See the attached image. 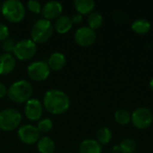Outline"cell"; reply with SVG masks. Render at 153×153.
<instances>
[{"mask_svg": "<svg viewBox=\"0 0 153 153\" xmlns=\"http://www.w3.org/2000/svg\"><path fill=\"white\" fill-rule=\"evenodd\" d=\"M43 107L52 115H61L68 110L70 99L63 91L56 89L49 90L44 95Z\"/></svg>", "mask_w": 153, "mask_h": 153, "instance_id": "6da1fadb", "label": "cell"}, {"mask_svg": "<svg viewBox=\"0 0 153 153\" xmlns=\"http://www.w3.org/2000/svg\"><path fill=\"white\" fill-rule=\"evenodd\" d=\"M32 95V86L26 80H19L11 84L7 90V96L14 103H26Z\"/></svg>", "mask_w": 153, "mask_h": 153, "instance_id": "7a4b0ae2", "label": "cell"}, {"mask_svg": "<svg viewBox=\"0 0 153 153\" xmlns=\"http://www.w3.org/2000/svg\"><path fill=\"white\" fill-rule=\"evenodd\" d=\"M1 13L8 22L18 23L25 16V7L19 0H6L2 4Z\"/></svg>", "mask_w": 153, "mask_h": 153, "instance_id": "3957f363", "label": "cell"}, {"mask_svg": "<svg viewBox=\"0 0 153 153\" xmlns=\"http://www.w3.org/2000/svg\"><path fill=\"white\" fill-rule=\"evenodd\" d=\"M53 31L54 26L50 21L46 19H39L33 24L31 28V40L35 43H45L51 38Z\"/></svg>", "mask_w": 153, "mask_h": 153, "instance_id": "277c9868", "label": "cell"}, {"mask_svg": "<svg viewBox=\"0 0 153 153\" xmlns=\"http://www.w3.org/2000/svg\"><path fill=\"white\" fill-rule=\"evenodd\" d=\"M22 119V114L17 109L5 108L0 111V129L4 132H12L19 127Z\"/></svg>", "mask_w": 153, "mask_h": 153, "instance_id": "5b68a950", "label": "cell"}, {"mask_svg": "<svg viewBox=\"0 0 153 153\" xmlns=\"http://www.w3.org/2000/svg\"><path fill=\"white\" fill-rule=\"evenodd\" d=\"M153 122V114L152 110L145 107L137 108L131 114V123L139 129L144 130L151 126Z\"/></svg>", "mask_w": 153, "mask_h": 153, "instance_id": "8992f818", "label": "cell"}, {"mask_svg": "<svg viewBox=\"0 0 153 153\" xmlns=\"http://www.w3.org/2000/svg\"><path fill=\"white\" fill-rule=\"evenodd\" d=\"M37 53V45L31 39H22L16 42L13 54L14 56L22 61H27L34 57Z\"/></svg>", "mask_w": 153, "mask_h": 153, "instance_id": "52a82bcc", "label": "cell"}, {"mask_svg": "<svg viewBox=\"0 0 153 153\" xmlns=\"http://www.w3.org/2000/svg\"><path fill=\"white\" fill-rule=\"evenodd\" d=\"M27 74L31 80L35 82H43L49 76L50 69L48 63L43 61H36L28 66Z\"/></svg>", "mask_w": 153, "mask_h": 153, "instance_id": "ba28073f", "label": "cell"}, {"mask_svg": "<svg viewBox=\"0 0 153 153\" xmlns=\"http://www.w3.org/2000/svg\"><path fill=\"white\" fill-rule=\"evenodd\" d=\"M20 141L28 145L34 144L40 139V132L32 125H24L19 127L17 132Z\"/></svg>", "mask_w": 153, "mask_h": 153, "instance_id": "9c48e42d", "label": "cell"}, {"mask_svg": "<svg viewBox=\"0 0 153 153\" xmlns=\"http://www.w3.org/2000/svg\"><path fill=\"white\" fill-rule=\"evenodd\" d=\"M96 39V31L91 30L88 26L79 28L74 34V40L81 47H90L94 44Z\"/></svg>", "mask_w": 153, "mask_h": 153, "instance_id": "30bf717a", "label": "cell"}, {"mask_svg": "<svg viewBox=\"0 0 153 153\" xmlns=\"http://www.w3.org/2000/svg\"><path fill=\"white\" fill-rule=\"evenodd\" d=\"M24 114L30 121H38L43 114V104L38 99H30L24 108Z\"/></svg>", "mask_w": 153, "mask_h": 153, "instance_id": "8fae6325", "label": "cell"}, {"mask_svg": "<svg viewBox=\"0 0 153 153\" xmlns=\"http://www.w3.org/2000/svg\"><path fill=\"white\" fill-rule=\"evenodd\" d=\"M63 13V5L61 3L57 1H49L47 2L43 7L41 13L44 16V19L46 20H56L58 17L61 16V13Z\"/></svg>", "mask_w": 153, "mask_h": 153, "instance_id": "7c38bea8", "label": "cell"}, {"mask_svg": "<svg viewBox=\"0 0 153 153\" xmlns=\"http://www.w3.org/2000/svg\"><path fill=\"white\" fill-rule=\"evenodd\" d=\"M16 66V61L11 54L0 55V75H7L11 74Z\"/></svg>", "mask_w": 153, "mask_h": 153, "instance_id": "4fadbf2b", "label": "cell"}, {"mask_svg": "<svg viewBox=\"0 0 153 153\" xmlns=\"http://www.w3.org/2000/svg\"><path fill=\"white\" fill-rule=\"evenodd\" d=\"M66 64V58L65 56L62 53L56 52L53 53L48 61V65L50 70L52 71H60L62 70Z\"/></svg>", "mask_w": 153, "mask_h": 153, "instance_id": "5bb4252c", "label": "cell"}, {"mask_svg": "<svg viewBox=\"0 0 153 153\" xmlns=\"http://www.w3.org/2000/svg\"><path fill=\"white\" fill-rule=\"evenodd\" d=\"M79 152L80 153H101L102 146L97 140L86 139L81 143Z\"/></svg>", "mask_w": 153, "mask_h": 153, "instance_id": "9a60e30c", "label": "cell"}, {"mask_svg": "<svg viewBox=\"0 0 153 153\" xmlns=\"http://www.w3.org/2000/svg\"><path fill=\"white\" fill-rule=\"evenodd\" d=\"M73 27V22L71 17L67 15H61L58 17L54 24V30L59 34L67 33Z\"/></svg>", "mask_w": 153, "mask_h": 153, "instance_id": "2e32d148", "label": "cell"}, {"mask_svg": "<svg viewBox=\"0 0 153 153\" xmlns=\"http://www.w3.org/2000/svg\"><path fill=\"white\" fill-rule=\"evenodd\" d=\"M74 5L77 13L82 15L90 14L93 12L95 7V2L92 0H75L74 2Z\"/></svg>", "mask_w": 153, "mask_h": 153, "instance_id": "e0dca14e", "label": "cell"}, {"mask_svg": "<svg viewBox=\"0 0 153 153\" xmlns=\"http://www.w3.org/2000/svg\"><path fill=\"white\" fill-rule=\"evenodd\" d=\"M37 149L39 153H54L56 145L50 137L43 136L37 143Z\"/></svg>", "mask_w": 153, "mask_h": 153, "instance_id": "ac0fdd59", "label": "cell"}, {"mask_svg": "<svg viewBox=\"0 0 153 153\" xmlns=\"http://www.w3.org/2000/svg\"><path fill=\"white\" fill-rule=\"evenodd\" d=\"M151 27H152L151 22L144 18H139V19L134 20L131 25L132 30L135 33L140 34V35L148 33L151 30Z\"/></svg>", "mask_w": 153, "mask_h": 153, "instance_id": "d6986e66", "label": "cell"}, {"mask_svg": "<svg viewBox=\"0 0 153 153\" xmlns=\"http://www.w3.org/2000/svg\"><path fill=\"white\" fill-rule=\"evenodd\" d=\"M112 137H113V134L111 130L107 126L100 127L97 132V141L101 145L108 144L111 142Z\"/></svg>", "mask_w": 153, "mask_h": 153, "instance_id": "ffe728a7", "label": "cell"}, {"mask_svg": "<svg viewBox=\"0 0 153 153\" xmlns=\"http://www.w3.org/2000/svg\"><path fill=\"white\" fill-rule=\"evenodd\" d=\"M88 27L93 30L100 29L103 24V16L98 12H92L88 16Z\"/></svg>", "mask_w": 153, "mask_h": 153, "instance_id": "44dd1931", "label": "cell"}, {"mask_svg": "<svg viewBox=\"0 0 153 153\" xmlns=\"http://www.w3.org/2000/svg\"><path fill=\"white\" fill-rule=\"evenodd\" d=\"M115 120L118 125L126 126L131 123V113L126 109H118L115 113Z\"/></svg>", "mask_w": 153, "mask_h": 153, "instance_id": "7402d4cb", "label": "cell"}, {"mask_svg": "<svg viewBox=\"0 0 153 153\" xmlns=\"http://www.w3.org/2000/svg\"><path fill=\"white\" fill-rule=\"evenodd\" d=\"M119 147L122 153H134L136 151L137 145L134 139L125 138L119 143Z\"/></svg>", "mask_w": 153, "mask_h": 153, "instance_id": "603a6c76", "label": "cell"}, {"mask_svg": "<svg viewBox=\"0 0 153 153\" xmlns=\"http://www.w3.org/2000/svg\"><path fill=\"white\" fill-rule=\"evenodd\" d=\"M37 128L39 129V131L43 134H47L48 132H50L53 128V122L51 119L49 118H43L41 120L39 121Z\"/></svg>", "mask_w": 153, "mask_h": 153, "instance_id": "cb8c5ba5", "label": "cell"}, {"mask_svg": "<svg viewBox=\"0 0 153 153\" xmlns=\"http://www.w3.org/2000/svg\"><path fill=\"white\" fill-rule=\"evenodd\" d=\"M16 42L13 38H7L4 41L2 42V48L6 54H11L13 53L14 48H15Z\"/></svg>", "mask_w": 153, "mask_h": 153, "instance_id": "d4e9b609", "label": "cell"}, {"mask_svg": "<svg viewBox=\"0 0 153 153\" xmlns=\"http://www.w3.org/2000/svg\"><path fill=\"white\" fill-rule=\"evenodd\" d=\"M27 8L33 13H40L42 11L41 4L39 1L35 0H30L27 2Z\"/></svg>", "mask_w": 153, "mask_h": 153, "instance_id": "484cf974", "label": "cell"}, {"mask_svg": "<svg viewBox=\"0 0 153 153\" xmlns=\"http://www.w3.org/2000/svg\"><path fill=\"white\" fill-rule=\"evenodd\" d=\"M7 38H9V29L5 24L0 22V42L4 41Z\"/></svg>", "mask_w": 153, "mask_h": 153, "instance_id": "4316f807", "label": "cell"}, {"mask_svg": "<svg viewBox=\"0 0 153 153\" xmlns=\"http://www.w3.org/2000/svg\"><path fill=\"white\" fill-rule=\"evenodd\" d=\"M72 22H73V24H79L82 22V15L80 14V13H74L73 16H72Z\"/></svg>", "mask_w": 153, "mask_h": 153, "instance_id": "83f0119b", "label": "cell"}, {"mask_svg": "<svg viewBox=\"0 0 153 153\" xmlns=\"http://www.w3.org/2000/svg\"><path fill=\"white\" fill-rule=\"evenodd\" d=\"M7 94V88L6 86L0 82V99L4 98Z\"/></svg>", "mask_w": 153, "mask_h": 153, "instance_id": "f1b7e54d", "label": "cell"}, {"mask_svg": "<svg viewBox=\"0 0 153 153\" xmlns=\"http://www.w3.org/2000/svg\"><path fill=\"white\" fill-rule=\"evenodd\" d=\"M112 153H122L121 150H120L119 145H116V146L113 147V149H112Z\"/></svg>", "mask_w": 153, "mask_h": 153, "instance_id": "f546056e", "label": "cell"}, {"mask_svg": "<svg viewBox=\"0 0 153 153\" xmlns=\"http://www.w3.org/2000/svg\"><path fill=\"white\" fill-rule=\"evenodd\" d=\"M150 88H151V90L153 91V77L151 79V81H150Z\"/></svg>", "mask_w": 153, "mask_h": 153, "instance_id": "4dcf8cb0", "label": "cell"}, {"mask_svg": "<svg viewBox=\"0 0 153 153\" xmlns=\"http://www.w3.org/2000/svg\"><path fill=\"white\" fill-rule=\"evenodd\" d=\"M1 7H2V4H0V13H1Z\"/></svg>", "mask_w": 153, "mask_h": 153, "instance_id": "1f68e13d", "label": "cell"}]
</instances>
